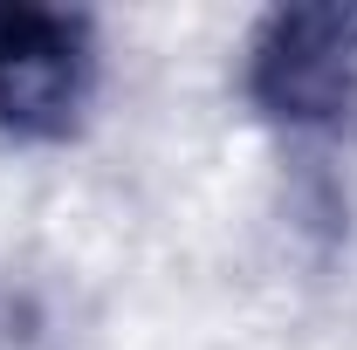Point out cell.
I'll return each instance as SVG.
<instances>
[{"instance_id":"obj_1","label":"cell","mask_w":357,"mask_h":350,"mask_svg":"<svg viewBox=\"0 0 357 350\" xmlns=\"http://www.w3.org/2000/svg\"><path fill=\"white\" fill-rule=\"evenodd\" d=\"M241 89L275 131L323 137L357 117V7H275L248 35Z\"/></svg>"},{"instance_id":"obj_2","label":"cell","mask_w":357,"mask_h":350,"mask_svg":"<svg viewBox=\"0 0 357 350\" xmlns=\"http://www.w3.org/2000/svg\"><path fill=\"white\" fill-rule=\"evenodd\" d=\"M96 21L76 7H0V137L62 144L96 96Z\"/></svg>"}]
</instances>
